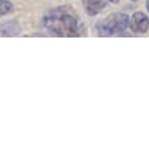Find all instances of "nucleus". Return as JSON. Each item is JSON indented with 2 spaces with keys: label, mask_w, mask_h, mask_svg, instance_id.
<instances>
[{
  "label": "nucleus",
  "mask_w": 149,
  "mask_h": 149,
  "mask_svg": "<svg viewBox=\"0 0 149 149\" xmlns=\"http://www.w3.org/2000/svg\"><path fill=\"white\" fill-rule=\"evenodd\" d=\"M134 1H136V0H134Z\"/></svg>",
  "instance_id": "8"
},
{
  "label": "nucleus",
  "mask_w": 149,
  "mask_h": 149,
  "mask_svg": "<svg viewBox=\"0 0 149 149\" xmlns=\"http://www.w3.org/2000/svg\"><path fill=\"white\" fill-rule=\"evenodd\" d=\"M13 11V5L8 0H0V18L11 13Z\"/></svg>",
  "instance_id": "5"
},
{
  "label": "nucleus",
  "mask_w": 149,
  "mask_h": 149,
  "mask_svg": "<svg viewBox=\"0 0 149 149\" xmlns=\"http://www.w3.org/2000/svg\"><path fill=\"white\" fill-rule=\"evenodd\" d=\"M107 1H109V3H113V4H116V3H119V0H107Z\"/></svg>",
  "instance_id": "6"
},
{
  "label": "nucleus",
  "mask_w": 149,
  "mask_h": 149,
  "mask_svg": "<svg viewBox=\"0 0 149 149\" xmlns=\"http://www.w3.org/2000/svg\"><path fill=\"white\" fill-rule=\"evenodd\" d=\"M82 4L85 6L86 13L91 17H94L106 7L107 3L106 0H82Z\"/></svg>",
  "instance_id": "4"
},
{
  "label": "nucleus",
  "mask_w": 149,
  "mask_h": 149,
  "mask_svg": "<svg viewBox=\"0 0 149 149\" xmlns=\"http://www.w3.org/2000/svg\"><path fill=\"white\" fill-rule=\"evenodd\" d=\"M44 27L56 36H78L79 22L69 7H59L48 12L42 19Z\"/></svg>",
  "instance_id": "1"
},
{
  "label": "nucleus",
  "mask_w": 149,
  "mask_h": 149,
  "mask_svg": "<svg viewBox=\"0 0 149 149\" xmlns=\"http://www.w3.org/2000/svg\"><path fill=\"white\" fill-rule=\"evenodd\" d=\"M129 27L134 33H146L149 29V18L142 12H136L130 18Z\"/></svg>",
  "instance_id": "3"
},
{
  "label": "nucleus",
  "mask_w": 149,
  "mask_h": 149,
  "mask_svg": "<svg viewBox=\"0 0 149 149\" xmlns=\"http://www.w3.org/2000/svg\"><path fill=\"white\" fill-rule=\"evenodd\" d=\"M147 8H148V11H149V0H147Z\"/></svg>",
  "instance_id": "7"
},
{
  "label": "nucleus",
  "mask_w": 149,
  "mask_h": 149,
  "mask_svg": "<svg viewBox=\"0 0 149 149\" xmlns=\"http://www.w3.org/2000/svg\"><path fill=\"white\" fill-rule=\"evenodd\" d=\"M129 17L125 13L110 14L96 24V31L100 36H111L125 32L129 27Z\"/></svg>",
  "instance_id": "2"
}]
</instances>
